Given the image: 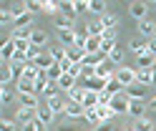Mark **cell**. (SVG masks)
<instances>
[{
  "label": "cell",
  "instance_id": "1",
  "mask_svg": "<svg viewBox=\"0 0 156 131\" xmlns=\"http://www.w3.org/2000/svg\"><path fill=\"white\" fill-rule=\"evenodd\" d=\"M129 104H131V98L126 96V91H121V93H116L113 98H111V108H113V114L119 116V114H129Z\"/></svg>",
  "mask_w": 156,
  "mask_h": 131
},
{
  "label": "cell",
  "instance_id": "2",
  "mask_svg": "<svg viewBox=\"0 0 156 131\" xmlns=\"http://www.w3.org/2000/svg\"><path fill=\"white\" fill-rule=\"evenodd\" d=\"M116 78H119V83L126 88L136 83V68H129V66H119V71H116Z\"/></svg>",
  "mask_w": 156,
  "mask_h": 131
},
{
  "label": "cell",
  "instance_id": "3",
  "mask_svg": "<svg viewBox=\"0 0 156 131\" xmlns=\"http://www.w3.org/2000/svg\"><path fill=\"white\" fill-rule=\"evenodd\" d=\"M126 96H129L131 101H146V91H149V86H144V83H131V86H126Z\"/></svg>",
  "mask_w": 156,
  "mask_h": 131
},
{
  "label": "cell",
  "instance_id": "4",
  "mask_svg": "<svg viewBox=\"0 0 156 131\" xmlns=\"http://www.w3.org/2000/svg\"><path fill=\"white\" fill-rule=\"evenodd\" d=\"M15 40L13 38H5L3 43H0V58H3V63H10L13 60V56H15Z\"/></svg>",
  "mask_w": 156,
  "mask_h": 131
},
{
  "label": "cell",
  "instance_id": "5",
  "mask_svg": "<svg viewBox=\"0 0 156 131\" xmlns=\"http://www.w3.org/2000/svg\"><path fill=\"white\" fill-rule=\"evenodd\" d=\"M35 118L41 121V124H45V126H48V124H53V118H55V114H53L51 108H48V104L43 101V104L38 106V111H35Z\"/></svg>",
  "mask_w": 156,
  "mask_h": 131
},
{
  "label": "cell",
  "instance_id": "6",
  "mask_svg": "<svg viewBox=\"0 0 156 131\" xmlns=\"http://www.w3.org/2000/svg\"><path fill=\"white\" fill-rule=\"evenodd\" d=\"M66 116L68 118H83L86 116V106L83 104H76V101H68V106H66Z\"/></svg>",
  "mask_w": 156,
  "mask_h": 131
},
{
  "label": "cell",
  "instance_id": "7",
  "mask_svg": "<svg viewBox=\"0 0 156 131\" xmlns=\"http://www.w3.org/2000/svg\"><path fill=\"white\" fill-rule=\"evenodd\" d=\"M18 98H20V106L23 108H33V111H38V106L43 104L38 93H23V96H18Z\"/></svg>",
  "mask_w": 156,
  "mask_h": 131
},
{
  "label": "cell",
  "instance_id": "8",
  "mask_svg": "<svg viewBox=\"0 0 156 131\" xmlns=\"http://www.w3.org/2000/svg\"><path fill=\"white\" fill-rule=\"evenodd\" d=\"M15 78V71H13V63H3L0 66V86H8V83H13Z\"/></svg>",
  "mask_w": 156,
  "mask_h": 131
},
{
  "label": "cell",
  "instance_id": "9",
  "mask_svg": "<svg viewBox=\"0 0 156 131\" xmlns=\"http://www.w3.org/2000/svg\"><path fill=\"white\" fill-rule=\"evenodd\" d=\"M129 13L141 23V20H146V15H149V5H146V3H131L129 5Z\"/></svg>",
  "mask_w": 156,
  "mask_h": 131
},
{
  "label": "cell",
  "instance_id": "10",
  "mask_svg": "<svg viewBox=\"0 0 156 131\" xmlns=\"http://www.w3.org/2000/svg\"><path fill=\"white\" fill-rule=\"evenodd\" d=\"M15 121H18V124H20V126H25V124H33V121H35V111L33 108H18V114H15Z\"/></svg>",
  "mask_w": 156,
  "mask_h": 131
},
{
  "label": "cell",
  "instance_id": "11",
  "mask_svg": "<svg viewBox=\"0 0 156 131\" xmlns=\"http://www.w3.org/2000/svg\"><path fill=\"white\" fill-rule=\"evenodd\" d=\"M45 104H48V108H51L53 114L58 116V114H66V106H68V101H66L63 96H55V98H48Z\"/></svg>",
  "mask_w": 156,
  "mask_h": 131
},
{
  "label": "cell",
  "instance_id": "12",
  "mask_svg": "<svg viewBox=\"0 0 156 131\" xmlns=\"http://www.w3.org/2000/svg\"><path fill=\"white\" fill-rule=\"evenodd\" d=\"M146 108H149V104H146V101H131V104H129V116H133V118H144Z\"/></svg>",
  "mask_w": 156,
  "mask_h": 131
},
{
  "label": "cell",
  "instance_id": "13",
  "mask_svg": "<svg viewBox=\"0 0 156 131\" xmlns=\"http://www.w3.org/2000/svg\"><path fill=\"white\" fill-rule=\"evenodd\" d=\"M76 38H78L76 30H61V33H58V43L66 45V48H73L76 45Z\"/></svg>",
  "mask_w": 156,
  "mask_h": 131
},
{
  "label": "cell",
  "instance_id": "14",
  "mask_svg": "<svg viewBox=\"0 0 156 131\" xmlns=\"http://www.w3.org/2000/svg\"><path fill=\"white\" fill-rule=\"evenodd\" d=\"M58 86H61V91H66V93H71V91L78 86V78H73L71 73H63L61 81H58Z\"/></svg>",
  "mask_w": 156,
  "mask_h": 131
},
{
  "label": "cell",
  "instance_id": "15",
  "mask_svg": "<svg viewBox=\"0 0 156 131\" xmlns=\"http://www.w3.org/2000/svg\"><path fill=\"white\" fill-rule=\"evenodd\" d=\"M139 33H141L144 38H154V35H156V23H151L149 18L141 20V23H139Z\"/></svg>",
  "mask_w": 156,
  "mask_h": 131
},
{
  "label": "cell",
  "instance_id": "16",
  "mask_svg": "<svg viewBox=\"0 0 156 131\" xmlns=\"http://www.w3.org/2000/svg\"><path fill=\"white\" fill-rule=\"evenodd\" d=\"M15 88H18V96L35 93V83H33V81H25V78H18V81H15Z\"/></svg>",
  "mask_w": 156,
  "mask_h": 131
},
{
  "label": "cell",
  "instance_id": "17",
  "mask_svg": "<svg viewBox=\"0 0 156 131\" xmlns=\"http://www.w3.org/2000/svg\"><path fill=\"white\" fill-rule=\"evenodd\" d=\"M86 33H88V35H93V38H103L106 28H103V23H101V18H98V20H93V23H88Z\"/></svg>",
  "mask_w": 156,
  "mask_h": 131
},
{
  "label": "cell",
  "instance_id": "18",
  "mask_svg": "<svg viewBox=\"0 0 156 131\" xmlns=\"http://www.w3.org/2000/svg\"><path fill=\"white\" fill-rule=\"evenodd\" d=\"M38 76H41V68H38L35 63H25V68H23V78L25 81H38Z\"/></svg>",
  "mask_w": 156,
  "mask_h": 131
},
{
  "label": "cell",
  "instance_id": "19",
  "mask_svg": "<svg viewBox=\"0 0 156 131\" xmlns=\"http://www.w3.org/2000/svg\"><path fill=\"white\" fill-rule=\"evenodd\" d=\"M88 56L86 53L83 48H78V45H73V48H68V60H71V63H83V58Z\"/></svg>",
  "mask_w": 156,
  "mask_h": 131
},
{
  "label": "cell",
  "instance_id": "20",
  "mask_svg": "<svg viewBox=\"0 0 156 131\" xmlns=\"http://www.w3.org/2000/svg\"><path fill=\"white\" fill-rule=\"evenodd\" d=\"M136 81L144 86H151V81H154V73H151V68H136Z\"/></svg>",
  "mask_w": 156,
  "mask_h": 131
},
{
  "label": "cell",
  "instance_id": "21",
  "mask_svg": "<svg viewBox=\"0 0 156 131\" xmlns=\"http://www.w3.org/2000/svg\"><path fill=\"white\" fill-rule=\"evenodd\" d=\"M96 111H98V118H101V124H106V121H111L116 114H113V108L111 106H103V104H98L96 106Z\"/></svg>",
  "mask_w": 156,
  "mask_h": 131
},
{
  "label": "cell",
  "instance_id": "22",
  "mask_svg": "<svg viewBox=\"0 0 156 131\" xmlns=\"http://www.w3.org/2000/svg\"><path fill=\"white\" fill-rule=\"evenodd\" d=\"M83 98H86V86H81V83L68 93V101H76V104H83Z\"/></svg>",
  "mask_w": 156,
  "mask_h": 131
},
{
  "label": "cell",
  "instance_id": "23",
  "mask_svg": "<svg viewBox=\"0 0 156 131\" xmlns=\"http://www.w3.org/2000/svg\"><path fill=\"white\" fill-rule=\"evenodd\" d=\"M30 43H33V45H38V48H43V45L48 43V33H45V30H33Z\"/></svg>",
  "mask_w": 156,
  "mask_h": 131
},
{
  "label": "cell",
  "instance_id": "24",
  "mask_svg": "<svg viewBox=\"0 0 156 131\" xmlns=\"http://www.w3.org/2000/svg\"><path fill=\"white\" fill-rule=\"evenodd\" d=\"M30 35H33L30 28H13V33H10L13 40H30Z\"/></svg>",
  "mask_w": 156,
  "mask_h": 131
},
{
  "label": "cell",
  "instance_id": "25",
  "mask_svg": "<svg viewBox=\"0 0 156 131\" xmlns=\"http://www.w3.org/2000/svg\"><path fill=\"white\" fill-rule=\"evenodd\" d=\"M154 66H156V56H151L149 50L139 56V68H154Z\"/></svg>",
  "mask_w": 156,
  "mask_h": 131
},
{
  "label": "cell",
  "instance_id": "26",
  "mask_svg": "<svg viewBox=\"0 0 156 131\" xmlns=\"http://www.w3.org/2000/svg\"><path fill=\"white\" fill-rule=\"evenodd\" d=\"M48 73V81H53V83H58V81H61V76H63V68H61V63H53L51 68L45 71Z\"/></svg>",
  "mask_w": 156,
  "mask_h": 131
},
{
  "label": "cell",
  "instance_id": "27",
  "mask_svg": "<svg viewBox=\"0 0 156 131\" xmlns=\"http://www.w3.org/2000/svg\"><path fill=\"white\" fill-rule=\"evenodd\" d=\"M58 13H61V15H66V18H71V20H73V15H76V8H73V0H66V3H61V5H58Z\"/></svg>",
  "mask_w": 156,
  "mask_h": 131
},
{
  "label": "cell",
  "instance_id": "28",
  "mask_svg": "<svg viewBox=\"0 0 156 131\" xmlns=\"http://www.w3.org/2000/svg\"><path fill=\"white\" fill-rule=\"evenodd\" d=\"M88 10L103 18L106 15V3H103V0H88Z\"/></svg>",
  "mask_w": 156,
  "mask_h": 131
},
{
  "label": "cell",
  "instance_id": "29",
  "mask_svg": "<svg viewBox=\"0 0 156 131\" xmlns=\"http://www.w3.org/2000/svg\"><path fill=\"white\" fill-rule=\"evenodd\" d=\"M133 131H154V121L151 118H136V124H133Z\"/></svg>",
  "mask_w": 156,
  "mask_h": 131
},
{
  "label": "cell",
  "instance_id": "30",
  "mask_svg": "<svg viewBox=\"0 0 156 131\" xmlns=\"http://www.w3.org/2000/svg\"><path fill=\"white\" fill-rule=\"evenodd\" d=\"M55 28H58V33H61V30H73V20L66 18V15H58L55 18Z\"/></svg>",
  "mask_w": 156,
  "mask_h": 131
},
{
  "label": "cell",
  "instance_id": "31",
  "mask_svg": "<svg viewBox=\"0 0 156 131\" xmlns=\"http://www.w3.org/2000/svg\"><path fill=\"white\" fill-rule=\"evenodd\" d=\"M129 48L133 50L136 56H141V53H146V40H144V38H133L131 43H129Z\"/></svg>",
  "mask_w": 156,
  "mask_h": 131
},
{
  "label": "cell",
  "instance_id": "32",
  "mask_svg": "<svg viewBox=\"0 0 156 131\" xmlns=\"http://www.w3.org/2000/svg\"><path fill=\"white\" fill-rule=\"evenodd\" d=\"M53 63H55V60H53V56H51V53H43L41 58H38V60H35V66H38V68H41V71H48V68H51Z\"/></svg>",
  "mask_w": 156,
  "mask_h": 131
},
{
  "label": "cell",
  "instance_id": "33",
  "mask_svg": "<svg viewBox=\"0 0 156 131\" xmlns=\"http://www.w3.org/2000/svg\"><path fill=\"white\" fill-rule=\"evenodd\" d=\"M83 106H86V108H96V106H98V93H96V91H86Z\"/></svg>",
  "mask_w": 156,
  "mask_h": 131
},
{
  "label": "cell",
  "instance_id": "34",
  "mask_svg": "<svg viewBox=\"0 0 156 131\" xmlns=\"http://www.w3.org/2000/svg\"><path fill=\"white\" fill-rule=\"evenodd\" d=\"M101 23H103V28H106V30H116V25H119V18L111 15V13H106V15L101 18Z\"/></svg>",
  "mask_w": 156,
  "mask_h": 131
},
{
  "label": "cell",
  "instance_id": "35",
  "mask_svg": "<svg viewBox=\"0 0 156 131\" xmlns=\"http://www.w3.org/2000/svg\"><path fill=\"white\" fill-rule=\"evenodd\" d=\"M106 91H108V93H111V96H116V93H121V91H123V86L119 83V78H116V76H113V78L108 81V83H106Z\"/></svg>",
  "mask_w": 156,
  "mask_h": 131
},
{
  "label": "cell",
  "instance_id": "36",
  "mask_svg": "<svg viewBox=\"0 0 156 131\" xmlns=\"http://www.w3.org/2000/svg\"><path fill=\"white\" fill-rule=\"evenodd\" d=\"M10 13H13V20H18L20 15L28 13V8H25V3H13V5H10Z\"/></svg>",
  "mask_w": 156,
  "mask_h": 131
},
{
  "label": "cell",
  "instance_id": "37",
  "mask_svg": "<svg viewBox=\"0 0 156 131\" xmlns=\"http://www.w3.org/2000/svg\"><path fill=\"white\" fill-rule=\"evenodd\" d=\"M0 131H18L15 118H0Z\"/></svg>",
  "mask_w": 156,
  "mask_h": 131
},
{
  "label": "cell",
  "instance_id": "38",
  "mask_svg": "<svg viewBox=\"0 0 156 131\" xmlns=\"http://www.w3.org/2000/svg\"><path fill=\"white\" fill-rule=\"evenodd\" d=\"M86 121H88V124H93V126H98L101 124V118H98V111L96 108H86V116H83Z\"/></svg>",
  "mask_w": 156,
  "mask_h": 131
},
{
  "label": "cell",
  "instance_id": "39",
  "mask_svg": "<svg viewBox=\"0 0 156 131\" xmlns=\"http://www.w3.org/2000/svg\"><path fill=\"white\" fill-rule=\"evenodd\" d=\"M13 101V91L8 86H0V104H10Z\"/></svg>",
  "mask_w": 156,
  "mask_h": 131
},
{
  "label": "cell",
  "instance_id": "40",
  "mask_svg": "<svg viewBox=\"0 0 156 131\" xmlns=\"http://www.w3.org/2000/svg\"><path fill=\"white\" fill-rule=\"evenodd\" d=\"M30 20H33V15L25 13V15H20V18L15 20V28H30Z\"/></svg>",
  "mask_w": 156,
  "mask_h": 131
},
{
  "label": "cell",
  "instance_id": "41",
  "mask_svg": "<svg viewBox=\"0 0 156 131\" xmlns=\"http://www.w3.org/2000/svg\"><path fill=\"white\" fill-rule=\"evenodd\" d=\"M25 8H28V13H41V10H43V3H38V0H28V3H25Z\"/></svg>",
  "mask_w": 156,
  "mask_h": 131
},
{
  "label": "cell",
  "instance_id": "42",
  "mask_svg": "<svg viewBox=\"0 0 156 131\" xmlns=\"http://www.w3.org/2000/svg\"><path fill=\"white\" fill-rule=\"evenodd\" d=\"M58 5L61 3H55V0H43V13H58Z\"/></svg>",
  "mask_w": 156,
  "mask_h": 131
},
{
  "label": "cell",
  "instance_id": "43",
  "mask_svg": "<svg viewBox=\"0 0 156 131\" xmlns=\"http://www.w3.org/2000/svg\"><path fill=\"white\" fill-rule=\"evenodd\" d=\"M108 60H111V63H113V66H116V63H121V60H123V50H121V48H116V50H113V53L108 56Z\"/></svg>",
  "mask_w": 156,
  "mask_h": 131
},
{
  "label": "cell",
  "instance_id": "44",
  "mask_svg": "<svg viewBox=\"0 0 156 131\" xmlns=\"http://www.w3.org/2000/svg\"><path fill=\"white\" fill-rule=\"evenodd\" d=\"M73 8H76V15L83 13V10H88V0H73Z\"/></svg>",
  "mask_w": 156,
  "mask_h": 131
},
{
  "label": "cell",
  "instance_id": "45",
  "mask_svg": "<svg viewBox=\"0 0 156 131\" xmlns=\"http://www.w3.org/2000/svg\"><path fill=\"white\" fill-rule=\"evenodd\" d=\"M8 20H13V13H10V8H3L0 10V23H8Z\"/></svg>",
  "mask_w": 156,
  "mask_h": 131
},
{
  "label": "cell",
  "instance_id": "46",
  "mask_svg": "<svg viewBox=\"0 0 156 131\" xmlns=\"http://www.w3.org/2000/svg\"><path fill=\"white\" fill-rule=\"evenodd\" d=\"M146 50H149L151 56H156V35H154V38H149V40H146Z\"/></svg>",
  "mask_w": 156,
  "mask_h": 131
},
{
  "label": "cell",
  "instance_id": "47",
  "mask_svg": "<svg viewBox=\"0 0 156 131\" xmlns=\"http://www.w3.org/2000/svg\"><path fill=\"white\" fill-rule=\"evenodd\" d=\"M93 131H116V129H113V124H111V121H106V124H98Z\"/></svg>",
  "mask_w": 156,
  "mask_h": 131
},
{
  "label": "cell",
  "instance_id": "48",
  "mask_svg": "<svg viewBox=\"0 0 156 131\" xmlns=\"http://www.w3.org/2000/svg\"><path fill=\"white\" fill-rule=\"evenodd\" d=\"M20 131H38V118L33 121V124H25V126H20Z\"/></svg>",
  "mask_w": 156,
  "mask_h": 131
},
{
  "label": "cell",
  "instance_id": "49",
  "mask_svg": "<svg viewBox=\"0 0 156 131\" xmlns=\"http://www.w3.org/2000/svg\"><path fill=\"white\" fill-rule=\"evenodd\" d=\"M103 38H113V40H116V30H106V33H103Z\"/></svg>",
  "mask_w": 156,
  "mask_h": 131
},
{
  "label": "cell",
  "instance_id": "50",
  "mask_svg": "<svg viewBox=\"0 0 156 131\" xmlns=\"http://www.w3.org/2000/svg\"><path fill=\"white\" fill-rule=\"evenodd\" d=\"M149 108H151V111H156V96H154V98H149Z\"/></svg>",
  "mask_w": 156,
  "mask_h": 131
},
{
  "label": "cell",
  "instance_id": "51",
  "mask_svg": "<svg viewBox=\"0 0 156 131\" xmlns=\"http://www.w3.org/2000/svg\"><path fill=\"white\" fill-rule=\"evenodd\" d=\"M126 131H133V129H126Z\"/></svg>",
  "mask_w": 156,
  "mask_h": 131
}]
</instances>
